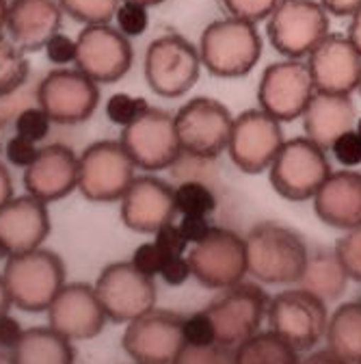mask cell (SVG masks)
<instances>
[{"label": "cell", "instance_id": "1", "mask_svg": "<svg viewBox=\"0 0 361 364\" xmlns=\"http://www.w3.org/2000/svg\"><path fill=\"white\" fill-rule=\"evenodd\" d=\"M247 276L262 284H296L309 250L299 232L277 221H260L245 237Z\"/></svg>", "mask_w": 361, "mask_h": 364}, {"label": "cell", "instance_id": "2", "mask_svg": "<svg viewBox=\"0 0 361 364\" xmlns=\"http://www.w3.org/2000/svg\"><path fill=\"white\" fill-rule=\"evenodd\" d=\"M197 50L208 74L243 78L253 72L262 57V35L257 24L228 16L204 28Z\"/></svg>", "mask_w": 361, "mask_h": 364}, {"label": "cell", "instance_id": "3", "mask_svg": "<svg viewBox=\"0 0 361 364\" xmlns=\"http://www.w3.org/2000/svg\"><path fill=\"white\" fill-rule=\"evenodd\" d=\"M3 278L11 304L18 310L46 312L57 293L65 287V267L55 252L37 247L9 256Z\"/></svg>", "mask_w": 361, "mask_h": 364}, {"label": "cell", "instance_id": "4", "mask_svg": "<svg viewBox=\"0 0 361 364\" xmlns=\"http://www.w3.org/2000/svg\"><path fill=\"white\" fill-rule=\"evenodd\" d=\"M329 152L313 144L309 136H292L279 148L273 165L268 167V180L275 193L288 202L313 200L331 173Z\"/></svg>", "mask_w": 361, "mask_h": 364}, {"label": "cell", "instance_id": "5", "mask_svg": "<svg viewBox=\"0 0 361 364\" xmlns=\"http://www.w3.org/2000/svg\"><path fill=\"white\" fill-rule=\"evenodd\" d=\"M201 68L197 46L182 35H162L145 50V80L156 96L167 100L187 96L199 80Z\"/></svg>", "mask_w": 361, "mask_h": 364}, {"label": "cell", "instance_id": "6", "mask_svg": "<svg viewBox=\"0 0 361 364\" xmlns=\"http://www.w3.org/2000/svg\"><path fill=\"white\" fill-rule=\"evenodd\" d=\"M329 33V14L318 0H284L266 20L268 41L284 59L309 57Z\"/></svg>", "mask_w": 361, "mask_h": 364}, {"label": "cell", "instance_id": "7", "mask_svg": "<svg viewBox=\"0 0 361 364\" xmlns=\"http://www.w3.org/2000/svg\"><path fill=\"white\" fill-rule=\"evenodd\" d=\"M268 330L292 345L296 351H309L327 334V304L305 289H288L277 293L266 312Z\"/></svg>", "mask_w": 361, "mask_h": 364}, {"label": "cell", "instance_id": "8", "mask_svg": "<svg viewBox=\"0 0 361 364\" xmlns=\"http://www.w3.org/2000/svg\"><path fill=\"white\" fill-rule=\"evenodd\" d=\"M173 117L182 154L214 161L223 152H228L234 115L223 102L199 96L179 107Z\"/></svg>", "mask_w": 361, "mask_h": 364}, {"label": "cell", "instance_id": "9", "mask_svg": "<svg viewBox=\"0 0 361 364\" xmlns=\"http://www.w3.org/2000/svg\"><path fill=\"white\" fill-rule=\"evenodd\" d=\"M134 178L137 165L121 141H96L78 156V191L89 202H119Z\"/></svg>", "mask_w": 361, "mask_h": 364}, {"label": "cell", "instance_id": "10", "mask_svg": "<svg viewBox=\"0 0 361 364\" xmlns=\"http://www.w3.org/2000/svg\"><path fill=\"white\" fill-rule=\"evenodd\" d=\"M193 278L212 291L230 289L247 278V245L245 237L230 228L212 230L189 250Z\"/></svg>", "mask_w": 361, "mask_h": 364}, {"label": "cell", "instance_id": "11", "mask_svg": "<svg viewBox=\"0 0 361 364\" xmlns=\"http://www.w3.org/2000/svg\"><path fill=\"white\" fill-rule=\"evenodd\" d=\"M268 295L257 282H238L223 289L216 299L206 308L216 332V343L223 347H236L260 332L266 312Z\"/></svg>", "mask_w": 361, "mask_h": 364}, {"label": "cell", "instance_id": "12", "mask_svg": "<svg viewBox=\"0 0 361 364\" xmlns=\"http://www.w3.org/2000/svg\"><path fill=\"white\" fill-rule=\"evenodd\" d=\"M119 141L137 169L148 173L171 169L182 156L175 132V117L154 107H150L139 119L123 126Z\"/></svg>", "mask_w": 361, "mask_h": 364}, {"label": "cell", "instance_id": "13", "mask_svg": "<svg viewBox=\"0 0 361 364\" xmlns=\"http://www.w3.org/2000/svg\"><path fill=\"white\" fill-rule=\"evenodd\" d=\"M35 96L52 124L74 126L96 113L100 105V85L78 68H57L43 76Z\"/></svg>", "mask_w": 361, "mask_h": 364}, {"label": "cell", "instance_id": "14", "mask_svg": "<svg viewBox=\"0 0 361 364\" xmlns=\"http://www.w3.org/2000/svg\"><path fill=\"white\" fill-rule=\"evenodd\" d=\"M316 87L303 59H284L270 63L257 82V107L282 124L301 119Z\"/></svg>", "mask_w": 361, "mask_h": 364}, {"label": "cell", "instance_id": "15", "mask_svg": "<svg viewBox=\"0 0 361 364\" xmlns=\"http://www.w3.org/2000/svg\"><path fill=\"white\" fill-rule=\"evenodd\" d=\"M284 141L282 122L257 107L234 117L228 154L236 169L255 176L268 171Z\"/></svg>", "mask_w": 361, "mask_h": 364}, {"label": "cell", "instance_id": "16", "mask_svg": "<svg viewBox=\"0 0 361 364\" xmlns=\"http://www.w3.org/2000/svg\"><path fill=\"white\" fill-rule=\"evenodd\" d=\"M94 289L106 316L115 323H130L132 318L156 308L158 291L154 278H148L130 260L104 267Z\"/></svg>", "mask_w": 361, "mask_h": 364}, {"label": "cell", "instance_id": "17", "mask_svg": "<svg viewBox=\"0 0 361 364\" xmlns=\"http://www.w3.org/2000/svg\"><path fill=\"white\" fill-rule=\"evenodd\" d=\"M121 345L137 364H171L177 351L187 345L184 316L152 308L128 323Z\"/></svg>", "mask_w": 361, "mask_h": 364}, {"label": "cell", "instance_id": "18", "mask_svg": "<svg viewBox=\"0 0 361 364\" xmlns=\"http://www.w3.org/2000/svg\"><path fill=\"white\" fill-rule=\"evenodd\" d=\"M134 50L130 37L117 26L91 24L76 37V68L98 85L121 80L132 68Z\"/></svg>", "mask_w": 361, "mask_h": 364}, {"label": "cell", "instance_id": "19", "mask_svg": "<svg viewBox=\"0 0 361 364\" xmlns=\"http://www.w3.org/2000/svg\"><path fill=\"white\" fill-rule=\"evenodd\" d=\"M119 202L123 225L139 235L154 237L177 217L175 187L158 176H137Z\"/></svg>", "mask_w": 361, "mask_h": 364}, {"label": "cell", "instance_id": "20", "mask_svg": "<svg viewBox=\"0 0 361 364\" xmlns=\"http://www.w3.org/2000/svg\"><path fill=\"white\" fill-rule=\"evenodd\" d=\"M307 68L316 91L350 96L361 82V55L344 33H329L309 57Z\"/></svg>", "mask_w": 361, "mask_h": 364}, {"label": "cell", "instance_id": "21", "mask_svg": "<svg viewBox=\"0 0 361 364\" xmlns=\"http://www.w3.org/2000/svg\"><path fill=\"white\" fill-rule=\"evenodd\" d=\"M46 312L48 326L70 341L96 338L109 321L96 289L82 282H65Z\"/></svg>", "mask_w": 361, "mask_h": 364}, {"label": "cell", "instance_id": "22", "mask_svg": "<svg viewBox=\"0 0 361 364\" xmlns=\"http://www.w3.org/2000/svg\"><path fill=\"white\" fill-rule=\"evenodd\" d=\"M50 235L48 204L33 196L11 198L0 208V258L33 252Z\"/></svg>", "mask_w": 361, "mask_h": 364}, {"label": "cell", "instance_id": "23", "mask_svg": "<svg viewBox=\"0 0 361 364\" xmlns=\"http://www.w3.org/2000/svg\"><path fill=\"white\" fill-rule=\"evenodd\" d=\"M24 189L41 202H57L78 189V156L63 144L39 148L35 161L24 169Z\"/></svg>", "mask_w": 361, "mask_h": 364}, {"label": "cell", "instance_id": "24", "mask_svg": "<svg viewBox=\"0 0 361 364\" xmlns=\"http://www.w3.org/2000/svg\"><path fill=\"white\" fill-rule=\"evenodd\" d=\"M313 213L325 225L335 230H352L361 225V171H331L313 196Z\"/></svg>", "mask_w": 361, "mask_h": 364}, {"label": "cell", "instance_id": "25", "mask_svg": "<svg viewBox=\"0 0 361 364\" xmlns=\"http://www.w3.org/2000/svg\"><path fill=\"white\" fill-rule=\"evenodd\" d=\"M63 9L55 0H11L7 9L9 39L24 53H39L61 28Z\"/></svg>", "mask_w": 361, "mask_h": 364}, {"label": "cell", "instance_id": "26", "mask_svg": "<svg viewBox=\"0 0 361 364\" xmlns=\"http://www.w3.org/2000/svg\"><path fill=\"white\" fill-rule=\"evenodd\" d=\"M303 132L313 144H318L329 152L340 134L348 132L357 124V111L350 96L321 94L316 91L309 100L303 117Z\"/></svg>", "mask_w": 361, "mask_h": 364}, {"label": "cell", "instance_id": "27", "mask_svg": "<svg viewBox=\"0 0 361 364\" xmlns=\"http://www.w3.org/2000/svg\"><path fill=\"white\" fill-rule=\"evenodd\" d=\"M16 364H74V345L55 328H28L13 347Z\"/></svg>", "mask_w": 361, "mask_h": 364}, {"label": "cell", "instance_id": "28", "mask_svg": "<svg viewBox=\"0 0 361 364\" xmlns=\"http://www.w3.org/2000/svg\"><path fill=\"white\" fill-rule=\"evenodd\" d=\"M348 280H350L348 273L344 271L335 252L318 250L309 254L305 271L296 284L309 291L311 295L321 297L325 304H329V301H338L346 293Z\"/></svg>", "mask_w": 361, "mask_h": 364}, {"label": "cell", "instance_id": "29", "mask_svg": "<svg viewBox=\"0 0 361 364\" xmlns=\"http://www.w3.org/2000/svg\"><path fill=\"white\" fill-rule=\"evenodd\" d=\"M327 349L348 364H361V304L346 301L329 314Z\"/></svg>", "mask_w": 361, "mask_h": 364}, {"label": "cell", "instance_id": "30", "mask_svg": "<svg viewBox=\"0 0 361 364\" xmlns=\"http://www.w3.org/2000/svg\"><path fill=\"white\" fill-rule=\"evenodd\" d=\"M232 364H301L299 351L275 332H257L232 349Z\"/></svg>", "mask_w": 361, "mask_h": 364}, {"label": "cell", "instance_id": "31", "mask_svg": "<svg viewBox=\"0 0 361 364\" xmlns=\"http://www.w3.org/2000/svg\"><path fill=\"white\" fill-rule=\"evenodd\" d=\"M30 72L28 59L22 48L11 41L0 37V100H5L22 89Z\"/></svg>", "mask_w": 361, "mask_h": 364}, {"label": "cell", "instance_id": "32", "mask_svg": "<svg viewBox=\"0 0 361 364\" xmlns=\"http://www.w3.org/2000/svg\"><path fill=\"white\" fill-rule=\"evenodd\" d=\"M177 215H206L216 210V196L201 180H184L175 187Z\"/></svg>", "mask_w": 361, "mask_h": 364}, {"label": "cell", "instance_id": "33", "mask_svg": "<svg viewBox=\"0 0 361 364\" xmlns=\"http://www.w3.org/2000/svg\"><path fill=\"white\" fill-rule=\"evenodd\" d=\"M63 14L72 20L91 26V24H111L121 5V0H59Z\"/></svg>", "mask_w": 361, "mask_h": 364}, {"label": "cell", "instance_id": "34", "mask_svg": "<svg viewBox=\"0 0 361 364\" xmlns=\"http://www.w3.org/2000/svg\"><path fill=\"white\" fill-rule=\"evenodd\" d=\"M13 126H16V134L24 136V139L33 144H39V141H46V136L50 134L52 119L37 105V107H24L16 115Z\"/></svg>", "mask_w": 361, "mask_h": 364}, {"label": "cell", "instance_id": "35", "mask_svg": "<svg viewBox=\"0 0 361 364\" xmlns=\"http://www.w3.org/2000/svg\"><path fill=\"white\" fill-rule=\"evenodd\" d=\"M282 3L284 0H221V7L232 18L260 24L273 16Z\"/></svg>", "mask_w": 361, "mask_h": 364}, {"label": "cell", "instance_id": "36", "mask_svg": "<svg viewBox=\"0 0 361 364\" xmlns=\"http://www.w3.org/2000/svg\"><path fill=\"white\" fill-rule=\"evenodd\" d=\"M171 364H232V347L212 345H184Z\"/></svg>", "mask_w": 361, "mask_h": 364}, {"label": "cell", "instance_id": "37", "mask_svg": "<svg viewBox=\"0 0 361 364\" xmlns=\"http://www.w3.org/2000/svg\"><path fill=\"white\" fill-rule=\"evenodd\" d=\"M150 109V102L141 96L130 94H113L106 102V115L117 126H128L134 119H139Z\"/></svg>", "mask_w": 361, "mask_h": 364}, {"label": "cell", "instance_id": "38", "mask_svg": "<svg viewBox=\"0 0 361 364\" xmlns=\"http://www.w3.org/2000/svg\"><path fill=\"white\" fill-rule=\"evenodd\" d=\"M335 256L342 262L348 278L355 282H361V225L346 230L344 237L338 239L335 243Z\"/></svg>", "mask_w": 361, "mask_h": 364}, {"label": "cell", "instance_id": "39", "mask_svg": "<svg viewBox=\"0 0 361 364\" xmlns=\"http://www.w3.org/2000/svg\"><path fill=\"white\" fill-rule=\"evenodd\" d=\"M150 7L145 5H139V3H123L115 14V22H117V28L126 35V37H139L145 33L148 24H150V14H148Z\"/></svg>", "mask_w": 361, "mask_h": 364}, {"label": "cell", "instance_id": "40", "mask_svg": "<svg viewBox=\"0 0 361 364\" xmlns=\"http://www.w3.org/2000/svg\"><path fill=\"white\" fill-rule=\"evenodd\" d=\"M329 152L333 154V159L346 167V169H355L357 165H361V134L352 128L344 134H340L333 141V146L329 148Z\"/></svg>", "mask_w": 361, "mask_h": 364}, {"label": "cell", "instance_id": "41", "mask_svg": "<svg viewBox=\"0 0 361 364\" xmlns=\"http://www.w3.org/2000/svg\"><path fill=\"white\" fill-rule=\"evenodd\" d=\"M184 341L187 345H212L216 343V332L212 326V318L206 310L193 312L184 316Z\"/></svg>", "mask_w": 361, "mask_h": 364}, {"label": "cell", "instance_id": "42", "mask_svg": "<svg viewBox=\"0 0 361 364\" xmlns=\"http://www.w3.org/2000/svg\"><path fill=\"white\" fill-rule=\"evenodd\" d=\"M167 260V254L156 245V241H150V243H141L137 250H134L130 262L137 267L141 273H145L148 278H156L160 276V269Z\"/></svg>", "mask_w": 361, "mask_h": 364}, {"label": "cell", "instance_id": "43", "mask_svg": "<svg viewBox=\"0 0 361 364\" xmlns=\"http://www.w3.org/2000/svg\"><path fill=\"white\" fill-rule=\"evenodd\" d=\"M154 241L156 245L167 254V256H187L189 252V241L187 237L182 235V230H179V225L175 221L162 225L160 230L154 235Z\"/></svg>", "mask_w": 361, "mask_h": 364}, {"label": "cell", "instance_id": "44", "mask_svg": "<svg viewBox=\"0 0 361 364\" xmlns=\"http://www.w3.org/2000/svg\"><path fill=\"white\" fill-rule=\"evenodd\" d=\"M46 57L55 65H70L76 61V39H70L67 35L57 33L48 43H46Z\"/></svg>", "mask_w": 361, "mask_h": 364}, {"label": "cell", "instance_id": "45", "mask_svg": "<svg viewBox=\"0 0 361 364\" xmlns=\"http://www.w3.org/2000/svg\"><path fill=\"white\" fill-rule=\"evenodd\" d=\"M37 152H39V146L24 139V136H20V134H13L5 146V154H7L9 163L16 167H24V169L35 161Z\"/></svg>", "mask_w": 361, "mask_h": 364}, {"label": "cell", "instance_id": "46", "mask_svg": "<svg viewBox=\"0 0 361 364\" xmlns=\"http://www.w3.org/2000/svg\"><path fill=\"white\" fill-rule=\"evenodd\" d=\"M160 278L171 287L184 284L189 278H193L189 258L187 256H167V260L160 269Z\"/></svg>", "mask_w": 361, "mask_h": 364}, {"label": "cell", "instance_id": "47", "mask_svg": "<svg viewBox=\"0 0 361 364\" xmlns=\"http://www.w3.org/2000/svg\"><path fill=\"white\" fill-rule=\"evenodd\" d=\"M177 225H179V230H182V235L187 237V241L191 245L201 241L214 228L210 223V217H206V215H179Z\"/></svg>", "mask_w": 361, "mask_h": 364}, {"label": "cell", "instance_id": "48", "mask_svg": "<svg viewBox=\"0 0 361 364\" xmlns=\"http://www.w3.org/2000/svg\"><path fill=\"white\" fill-rule=\"evenodd\" d=\"M24 330L20 326V321L16 316H11L9 312L0 314V351H13V347L20 343Z\"/></svg>", "mask_w": 361, "mask_h": 364}, {"label": "cell", "instance_id": "49", "mask_svg": "<svg viewBox=\"0 0 361 364\" xmlns=\"http://www.w3.org/2000/svg\"><path fill=\"white\" fill-rule=\"evenodd\" d=\"M318 3L325 7L329 16L335 18H350L355 11L361 9V0H318Z\"/></svg>", "mask_w": 361, "mask_h": 364}, {"label": "cell", "instance_id": "50", "mask_svg": "<svg viewBox=\"0 0 361 364\" xmlns=\"http://www.w3.org/2000/svg\"><path fill=\"white\" fill-rule=\"evenodd\" d=\"M301 364H348V362L338 358L331 349H318L311 351L305 360H301Z\"/></svg>", "mask_w": 361, "mask_h": 364}, {"label": "cell", "instance_id": "51", "mask_svg": "<svg viewBox=\"0 0 361 364\" xmlns=\"http://www.w3.org/2000/svg\"><path fill=\"white\" fill-rule=\"evenodd\" d=\"M13 198V182L7 167L0 163V208H3Z\"/></svg>", "mask_w": 361, "mask_h": 364}, {"label": "cell", "instance_id": "52", "mask_svg": "<svg viewBox=\"0 0 361 364\" xmlns=\"http://www.w3.org/2000/svg\"><path fill=\"white\" fill-rule=\"evenodd\" d=\"M346 35L352 41L355 48H357V53L361 55V9L350 16V24H348V33Z\"/></svg>", "mask_w": 361, "mask_h": 364}, {"label": "cell", "instance_id": "53", "mask_svg": "<svg viewBox=\"0 0 361 364\" xmlns=\"http://www.w3.org/2000/svg\"><path fill=\"white\" fill-rule=\"evenodd\" d=\"M11 306H13V304H11V297H9V291H7L5 278L0 276V314L9 312V308H11Z\"/></svg>", "mask_w": 361, "mask_h": 364}, {"label": "cell", "instance_id": "54", "mask_svg": "<svg viewBox=\"0 0 361 364\" xmlns=\"http://www.w3.org/2000/svg\"><path fill=\"white\" fill-rule=\"evenodd\" d=\"M7 9H9V0H0V37H3L7 24Z\"/></svg>", "mask_w": 361, "mask_h": 364}, {"label": "cell", "instance_id": "55", "mask_svg": "<svg viewBox=\"0 0 361 364\" xmlns=\"http://www.w3.org/2000/svg\"><path fill=\"white\" fill-rule=\"evenodd\" d=\"M123 3H139V5H145V7H158V5L165 3V0H123Z\"/></svg>", "mask_w": 361, "mask_h": 364}, {"label": "cell", "instance_id": "56", "mask_svg": "<svg viewBox=\"0 0 361 364\" xmlns=\"http://www.w3.org/2000/svg\"><path fill=\"white\" fill-rule=\"evenodd\" d=\"M0 364H16L9 351H0Z\"/></svg>", "mask_w": 361, "mask_h": 364}, {"label": "cell", "instance_id": "57", "mask_svg": "<svg viewBox=\"0 0 361 364\" xmlns=\"http://www.w3.org/2000/svg\"><path fill=\"white\" fill-rule=\"evenodd\" d=\"M3 141H5V117L0 115V150H3Z\"/></svg>", "mask_w": 361, "mask_h": 364}, {"label": "cell", "instance_id": "58", "mask_svg": "<svg viewBox=\"0 0 361 364\" xmlns=\"http://www.w3.org/2000/svg\"><path fill=\"white\" fill-rule=\"evenodd\" d=\"M355 130L361 134V117H357V124H355Z\"/></svg>", "mask_w": 361, "mask_h": 364}, {"label": "cell", "instance_id": "59", "mask_svg": "<svg viewBox=\"0 0 361 364\" xmlns=\"http://www.w3.org/2000/svg\"><path fill=\"white\" fill-rule=\"evenodd\" d=\"M357 91H359V94H361V82H359V89H357Z\"/></svg>", "mask_w": 361, "mask_h": 364}, {"label": "cell", "instance_id": "60", "mask_svg": "<svg viewBox=\"0 0 361 364\" xmlns=\"http://www.w3.org/2000/svg\"><path fill=\"white\" fill-rule=\"evenodd\" d=\"M359 304H361V299H359Z\"/></svg>", "mask_w": 361, "mask_h": 364}, {"label": "cell", "instance_id": "61", "mask_svg": "<svg viewBox=\"0 0 361 364\" xmlns=\"http://www.w3.org/2000/svg\"><path fill=\"white\" fill-rule=\"evenodd\" d=\"M134 364H137V362H134Z\"/></svg>", "mask_w": 361, "mask_h": 364}]
</instances>
